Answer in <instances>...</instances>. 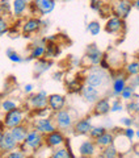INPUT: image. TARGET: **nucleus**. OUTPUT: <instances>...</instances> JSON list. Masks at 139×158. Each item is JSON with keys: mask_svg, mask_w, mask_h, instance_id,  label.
Here are the masks:
<instances>
[{"mask_svg": "<svg viewBox=\"0 0 139 158\" xmlns=\"http://www.w3.org/2000/svg\"><path fill=\"white\" fill-rule=\"evenodd\" d=\"M108 83H109V74L106 73L105 69L101 67H96V66L92 67L85 77V85L95 87L97 90L101 87H105Z\"/></svg>", "mask_w": 139, "mask_h": 158, "instance_id": "1", "label": "nucleus"}, {"mask_svg": "<svg viewBox=\"0 0 139 158\" xmlns=\"http://www.w3.org/2000/svg\"><path fill=\"white\" fill-rule=\"evenodd\" d=\"M57 127L62 131H70L73 128V118L68 110H61L55 112Z\"/></svg>", "mask_w": 139, "mask_h": 158, "instance_id": "2", "label": "nucleus"}, {"mask_svg": "<svg viewBox=\"0 0 139 158\" xmlns=\"http://www.w3.org/2000/svg\"><path fill=\"white\" fill-rule=\"evenodd\" d=\"M22 120H24V113L21 110H12L9 112H6V116H4V120H3V124L8 129H12L14 127H18L22 124Z\"/></svg>", "mask_w": 139, "mask_h": 158, "instance_id": "3", "label": "nucleus"}, {"mask_svg": "<svg viewBox=\"0 0 139 158\" xmlns=\"http://www.w3.org/2000/svg\"><path fill=\"white\" fill-rule=\"evenodd\" d=\"M133 6L134 4L131 2H129V0H116V2L113 3V11L117 17L125 19V17H127V15L130 13Z\"/></svg>", "mask_w": 139, "mask_h": 158, "instance_id": "4", "label": "nucleus"}, {"mask_svg": "<svg viewBox=\"0 0 139 158\" xmlns=\"http://www.w3.org/2000/svg\"><path fill=\"white\" fill-rule=\"evenodd\" d=\"M85 58L88 59V62L91 63L92 66H97L102 62V53L101 50L97 48V45L95 44H91V45L87 46V52H85Z\"/></svg>", "mask_w": 139, "mask_h": 158, "instance_id": "5", "label": "nucleus"}, {"mask_svg": "<svg viewBox=\"0 0 139 158\" xmlns=\"http://www.w3.org/2000/svg\"><path fill=\"white\" fill-rule=\"evenodd\" d=\"M34 129L38 131L41 135H49L54 131H57V127L53 124V121L50 118H37L34 121Z\"/></svg>", "mask_w": 139, "mask_h": 158, "instance_id": "6", "label": "nucleus"}, {"mask_svg": "<svg viewBox=\"0 0 139 158\" xmlns=\"http://www.w3.org/2000/svg\"><path fill=\"white\" fill-rule=\"evenodd\" d=\"M24 142H25V145L28 148H30V149H38V148L43 144V137L38 131L32 129V131H29Z\"/></svg>", "mask_w": 139, "mask_h": 158, "instance_id": "7", "label": "nucleus"}, {"mask_svg": "<svg viewBox=\"0 0 139 158\" xmlns=\"http://www.w3.org/2000/svg\"><path fill=\"white\" fill-rule=\"evenodd\" d=\"M49 95L46 91H39L37 94H34L30 98V104L34 110H43L49 106V100H47Z\"/></svg>", "mask_w": 139, "mask_h": 158, "instance_id": "8", "label": "nucleus"}, {"mask_svg": "<svg viewBox=\"0 0 139 158\" xmlns=\"http://www.w3.org/2000/svg\"><path fill=\"white\" fill-rule=\"evenodd\" d=\"M33 6H36V9L45 16L54 11L55 8V0H33Z\"/></svg>", "mask_w": 139, "mask_h": 158, "instance_id": "9", "label": "nucleus"}, {"mask_svg": "<svg viewBox=\"0 0 139 158\" xmlns=\"http://www.w3.org/2000/svg\"><path fill=\"white\" fill-rule=\"evenodd\" d=\"M17 145H18V142L13 138L12 133L9 131L4 132L3 138H2V141H0V150H3V152H12V150H14V148H16Z\"/></svg>", "mask_w": 139, "mask_h": 158, "instance_id": "10", "label": "nucleus"}, {"mask_svg": "<svg viewBox=\"0 0 139 158\" xmlns=\"http://www.w3.org/2000/svg\"><path fill=\"white\" fill-rule=\"evenodd\" d=\"M81 96L88 103H96L100 99V92H98L97 88L85 85L81 87Z\"/></svg>", "mask_w": 139, "mask_h": 158, "instance_id": "11", "label": "nucleus"}, {"mask_svg": "<svg viewBox=\"0 0 139 158\" xmlns=\"http://www.w3.org/2000/svg\"><path fill=\"white\" fill-rule=\"evenodd\" d=\"M47 100H49V107H50V110H53L54 112L63 110L64 104H66V98H64L63 95H59V94L49 95Z\"/></svg>", "mask_w": 139, "mask_h": 158, "instance_id": "12", "label": "nucleus"}, {"mask_svg": "<svg viewBox=\"0 0 139 158\" xmlns=\"http://www.w3.org/2000/svg\"><path fill=\"white\" fill-rule=\"evenodd\" d=\"M41 20L38 17H30L22 25V33L24 34H32V33H36L39 28H41Z\"/></svg>", "mask_w": 139, "mask_h": 158, "instance_id": "13", "label": "nucleus"}, {"mask_svg": "<svg viewBox=\"0 0 139 158\" xmlns=\"http://www.w3.org/2000/svg\"><path fill=\"white\" fill-rule=\"evenodd\" d=\"M122 27H123L122 19L114 16V17H110L106 21V24H105V32L106 33H110V34H114V33L120 32L121 29H122Z\"/></svg>", "mask_w": 139, "mask_h": 158, "instance_id": "14", "label": "nucleus"}, {"mask_svg": "<svg viewBox=\"0 0 139 158\" xmlns=\"http://www.w3.org/2000/svg\"><path fill=\"white\" fill-rule=\"evenodd\" d=\"M29 0H13L12 2V12L16 17H21L24 13L26 12V9L29 8Z\"/></svg>", "mask_w": 139, "mask_h": 158, "instance_id": "15", "label": "nucleus"}, {"mask_svg": "<svg viewBox=\"0 0 139 158\" xmlns=\"http://www.w3.org/2000/svg\"><path fill=\"white\" fill-rule=\"evenodd\" d=\"M91 129L92 124L89 121V118H81V120H79L73 124V131H75L76 135H89Z\"/></svg>", "mask_w": 139, "mask_h": 158, "instance_id": "16", "label": "nucleus"}, {"mask_svg": "<svg viewBox=\"0 0 139 158\" xmlns=\"http://www.w3.org/2000/svg\"><path fill=\"white\" fill-rule=\"evenodd\" d=\"M64 142V137L61 132L58 131H54L51 133L46 135V144L50 146V148H57V146H61Z\"/></svg>", "mask_w": 139, "mask_h": 158, "instance_id": "17", "label": "nucleus"}, {"mask_svg": "<svg viewBox=\"0 0 139 158\" xmlns=\"http://www.w3.org/2000/svg\"><path fill=\"white\" fill-rule=\"evenodd\" d=\"M110 112V103L106 98L98 99V100L95 103V113L98 116H104L106 113Z\"/></svg>", "mask_w": 139, "mask_h": 158, "instance_id": "18", "label": "nucleus"}, {"mask_svg": "<svg viewBox=\"0 0 139 158\" xmlns=\"http://www.w3.org/2000/svg\"><path fill=\"white\" fill-rule=\"evenodd\" d=\"M9 132L12 133L13 138L18 142V144H22V142L25 141V138H26L28 133H29L28 128H26V127H24L22 124H21V125H18V127H14V128H12V129H9Z\"/></svg>", "mask_w": 139, "mask_h": 158, "instance_id": "19", "label": "nucleus"}, {"mask_svg": "<svg viewBox=\"0 0 139 158\" xmlns=\"http://www.w3.org/2000/svg\"><path fill=\"white\" fill-rule=\"evenodd\" d=\"M125 87H126V81H125V78H116L113 81V91L112 94L114 96H120L122 91L125 90Z\"/></svg>", "mask_w": 139, "mask_h": 158, "instance_id": "20", "label": "nucleus"}, {"mask_svg": "<svg viewBox=\"0 0 139 158\" xmlns=\"http://www.w3.org/2000/svg\"><path fill=\"white\" fill-rule=\"evenodd\" d=\"M79 152H80V154H81L83 157L93 156V153H95V144H93L92 141H89V140L84 141V142H81Z\"/></svg>", "mask_w": 139, "mask_h": 158, "instance_id": "21", "label": "nucleus"}, {"mask_svg": "<svg viewBox=\"0 0 139 158\" xmlns=\"http://www.w3.org/2000/svg\"><path fill=\"white\" fill-rule=\"evenodd\" d=\"M114 142V137L110 132H105L102 136H100L98 138H96V144L97 145H100V146H109V145H112Z\"/></svg>", "mask_w": 139, "mask_h": 158, "instance_id": "22", "label": "nucleus"}, {"mask_svg": "<svg viewBox=\"0 0 139 158\" xmlns=\"http://www.w3.org/2000/svg\"><path fill=\"white\" fill-rule=\"evenodd\" d=\"M46 54V48H45L43 45H37L32 48V52H30V59H38L41 58L42 56H45Z\"/></svg>", "mask_w": 139, "mask_h": 158, "instance_id": "23", "label": "nucleus"}, {"mask_svg": "<svg viewBox=\"0 0 139 158\" xmlns=\"http://www.w3.org/2000/svg\"><path fill=\"white\" fill-rule=\"evenodd\" d=\"M17 108V103L12 100V99H6V100L2 102V110L4 112H9L12 110H16Z\"/></svg>", "mask_w": 139, "mask_h": 158, "instance_id": "24", "label": "nucleus"}, {"mask_svg": "<svg viewBox=\"0 0 139 158\" xmlns=\"http://www.w3.org/2000/svg\"><path fill=\"white\" fill-rule=\"evenodd\" d=\"M87 29H88V32L91 33L92 36H96V34L100 33L101 25H100V23H98V21H91V23H88Z\"/></svg>", "mask_w": 139, "mask_h": 158, "instance_id": "25", "label": "nucleus"}, {"mask_svg": "<svg viewBox=\"0 0 139 158\" xmlns=\"http://www.w3.org/2000/svg\"><path fill=\"white\" fill-rule=\"evenodd\" d=\"M7 57L11 59L12 62H14V63H21V62H24V59H22V57H20L18 54L13 50V49H7Z\"/></svg>", "mask_w": 139, "mask_h": 158, "instance_id": "26", "label": "nucleus"}, {"mask_svg": "<svg viewBox=\"0 0 139 158\" xmlns=\"http://www.w3.org/2000/svg\"><path fill=\"white\" fill-rule=\"evenodd\" d=\"M104 157L105 158H117L118 157V150L114 148V145H109L104 150Z\"/></svg>", "mask_w": 139, "mask_h": 158, "instance_id": "27", "label": "nucleus"}, {"mask_svg": "<svg viewBox=\"0 0 139 158\" xmlns=\"http://www.w3.org/2000/svg\"><path fill=\"white\" fill-rule=\"evenodd\" d=\"M51 158H73V157H72L71 153H70L68 149L62 148V149H58L55 153H54Z\"/></svg>", "mask_w": 139, "mask_h": 158, "instance_id": "28", "label": "nucleus"}, {"mask_svg": "<svg viewBox=\"0 0 139 158\" xmlns=\"http://www.w3.org/2000/svg\"><path fill=\"white\" fill-rule=\"evenodd\" d=\"M105 128L104 127H92L91 132H89V136H91L92 138H98L100 136H102L104 133H105Z\"/></svg>", "mask_w": 139, "mask_h": 158, "instance_id": "29", "label": "nucleus"}, {"mask_svg": "<svg viewBox=\"0 0 139 158\" xmlns=\"http://www.w3.org/2000/svg\"><path fill=\"white\" fill-rule=\"evenodd\" d=\"M51 63L50 62H46V61H39L34 65V71H37V74H41L45 70H47V67L50 66Z\"/></svg>", "mask_w": 139, "mask_h": 158, "instance_id": "30", "label": "nucleus"}, {"mask_svg": "<svg viewBox=\"0 0 139 158\" xmlns=\"http://www.w3.org/2000/svg\"><path fill=\"white\" fill-rule=\"evenodd\" d=\"M126 71H127V74H130V75H138L139 74V62L129 63L126 67Z\"/></svg>", "mask_w": 139, "mask_h": 158, "instance_id": "31", "label": "nucleus"}, {"mask_svg": "<svg viewBox=\"0 0 139 158\" xmlns=\"http://www.w3.org/2000/svg\"><path fill=\"white\" fill-rule=\"evenodd\" d=\"M134 95H135L134 87H125V90H123L122 94H121V98L125 99V100H131Z\"/></svg>", "mask_w": 139, "mask_h": 158, "instance_id": "32", "label": "nucleus"}, {"mask_svg": "<svg viewBox=\"0 0 139 158\" xmlns=\"http://www.w3.org/2000/svg\"><path fill=\"white\" fill-rule=\"evenodd\" d=\"M8 31V21L7 19L0 15V34H4Z\"/></svg>", "mask_w": 139, "mask_h": 158, "instance_id": "33", "label": "nucleus"}, {"mask_svg": "<svg viewBox=\"0 0 139 158\" xmlns=\"http://www.w3.org/2000/svg\"><path fill=\"white\" fill-rule=\"evenodd\" d=\"M126 110H127L129 112H131V113L139 112V103H137V102H130V103H127Z\"/></svg>", "mask_w": 139, "mask_h": 158, "instance_id": "34", "label": "nucleus"}, {"mask_svg": "<svg viewBox=\"0 0 139 158\" xmlns=\"http://www.w3.org/2000/svg\"><path fill=\"white\" fill-rule=\"evenodd\" d=\"M122 103L120 100H114L112 104H110V112H118V111H122Z\"/></svg>", "mask_w": 139, "mask_h": 158, "instance_id": "35", "label": "nucleus"}, {"mask_svg": "<svg viewBox=\"0 0 139 158\" xmlns=\"http://www.w3.org/2000/svg\"><path fill=\"white\" fill-rule=\"evenodd\" d=\"M7 158H25V154L22 152H16V150H12L11 153L8 154Z\"/></svg>", "mask_w": 139, "mask_h": 158, "instance_id": "36", "label": "nucleus"}, {"mask_svg": "<svg viewBox=\"0 0 139 158\" xmlns=\"http://www.w3.org/2000/svg\"><path fill=\"white\" fill-rule=\"evenodd\" d=\"M134 136H135V131H134L131 127H130V128H127V129L125 131V137H127L130 141L133 140V137H134Z\"/></svg>", "mask_w": 139, "mask_h": 158, "instance_id": "37", "label": "nucleus"}, {"mask_svg": "<svg viewBox=\"0 0 139 158\" xmlns=\"http://www.w3.org/2000/svg\"><path fill=\"white\" fill-rule=\"evenodd\" d=\"M121 123L125 127H127V128H130L131 125H133V118H130V117H122L121 118Z\"/></svg>", "mask_w": 139, "mask_h": 158, "instance_id": "38", "label": "nucleus"}, {"mask_svg": "<svg viewBox=\"0 0 139 158\" xmlns=\"http://www.w3.org/2000/svg\"><path fill=\"white\" fill-rule=\"evenodd\" d=\"M24 90H25V92H30L33 90V85H30V83H29V85H25Z\"/></svg>", "mask_w": 139, "mask_h": 158, "instance_id": "39", "label": "nucleus"}, {"mask_svg": "<svg viewBox=\"0 0 139 158\" xmlns=\"http://www.w3.org/2000/svg\"><path fill=\"white\" fill-rule=\"evenodd\" d=\"M3 135H4V133H3V129L0 128V141H2V138H3Z\"/></svg>", "mask_w": 139, "mask_h": 158, "instance_id": "40", "label": "nucleus"}, {"mask_svg": "<svg viewBox=\"0 0 139 158\" xmlns=\"http://www.w3.org/2000/svg\"><path fill=\"white\" fill-rule=\"evenodd\" d=\"M134 7H137V8H139V0H137L135 3H134Z\"/></svg>", "mask_w": 139, "mask_h": 158, "instance_id": "41", "label": "nucleus"}, {"mask_svg": "<svg viewBox=\"0 0 139 158\" xmlns=\"http://www.w3.org/2000/svg\"><path fill=\"white\" fill-rule=\"evenodd\" d=\"M135 136L138 137V140H139V129H138V131H135Z\"/></svg>", "mask_w": 139, "mask_h": 158, "instance_id": "42", "label": "nucleus"}, {"mask_svg": "<svg viewBox=\"0 0 139 158\" xmlns=\"http://www.w3.org/2000/svg\"><path fill=\"white\" fill-rule=\"evenodd\" d=\"M62 2H64V3H68V2H71V0H62Z\"/></svg>", "mask_w": 139, "mask_h": 158, "instance_id": "43", "label": "nucleus"}, {"mask_svg": "<svg viewBox=\"0 0 139 158\" xmlns=\"http://www.w3.org/2000/svg\"><path fill=\"white\" fill-rule=\"evenodd\" d=\"M129 2H131V3L134 4V3H135V2H137V0H129Z\"/></svg>", "mask_w": 139, "mask_h": 158, "instance_id": "44", "label": "nucleus"}, {"mask_svg": "<svg viewBox=\"0 0 139 158\" xmlns=\"http://www.w3.org/2000/svg\"><path fill=\"white\" fill-rule=\"evenodd\" d=\"M97 2H106V0H97Z\"/></svg>", "mask_w": 139, "mask_h": 158, "instance_id": "45", "label": "nucleus"}, {"mask_svg": "<svg viewBox=\"0 0 139 158\" xmlns=\"http://www.w3.org/2000/svg\"><path fill=\"white\" fill-rule=\"evenodd\" d=\"M0 11H2V4H0Z\"/></svg>", "mask_w": 139, "mask_h": 158, "instance_id": "46", "label": "nucleus"}]
</instances>
